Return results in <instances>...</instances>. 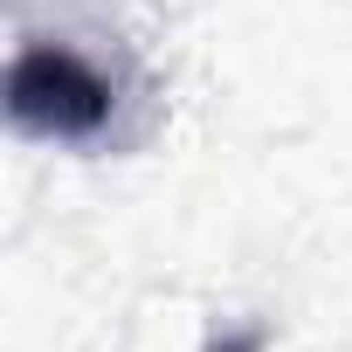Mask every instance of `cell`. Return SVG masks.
I'll return each mask as SVG.
<instances>
[{"mask_svg":"<svg viewBox=\"0 0 352 352\" xmlns=\"http://www.w3.org/2000/svg\"><path fill=\"white\" fill-rule=\"evenodd\" d=\"M111 76L90 69L69 42H21L8 63V118L28 138L83 145L111 124Z\"/></svg>","mask_w":352,"mask_h":352,"instance_id":"obj_1","label":"cell"}]
</instances>
